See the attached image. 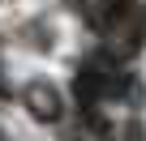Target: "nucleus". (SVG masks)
<instances>
[{
  "instance_id": "nucleus-1",
  "label": "nucleus",
  "mask_w": 146,
  "mask_h": 141,
  "mask_svg": "<svg viewBox=\"0 0 146 141\" xmlns=\"http://www.w3.org/2000/svg\"><path fill=\"white\" fill-rule=\"evenodd\" d=\"M103 39H108L103 51L112 60L142 51V43H146V0H120L112 9V17L103 22Z\"/></svg>"
},
{
  "instance_id": "nucleus-2",
  "label": "nucleus",
  "mask_w": 146,
  "mask_h": 141,
  "mask_svg": "<svg viewBox=\"0 0 146 141\" xmlns=\"http://www.w3.org/2000/svg\"><path fill=\"white\" fill-rule=\"evenodd\" d=\"M22 103H26V111L39 120V124H60V115H64V98H60V90L52 86V81H30L26 90H22Z\"/></svg>"
},
{
  "instance_id": "nucleus-3",
  "label": "nucleus",
  "mask_w": 146,
  "mask_h": 141,
  "mask_svg": "<svg viewBox=\"0 0 146 141\" xmlns=\"http://www.w3.org/2000/svg\"><path fill=\"white\" fill-rule=\"evenodd\" d=\"M82 5V13H86V22L95 26V30H103V22L112 17V9L120 5V0H78Z\"/></svg>"
},
{
  "instance_id": "nucleus-4",
  "label": "nucleus",
  "mask_w": 146,
  "mask_h": 141,
  "mask_svg": "<svg viewBox=\"0 0 146 141\" xmlns=\"http://www.w3.org/2000/svg\"><path fill=\"white\" fill-rule=\"evenodd\" d=\"M0 141H9V137H5V128H0Z\"/></svg>"
}]
</instances>
